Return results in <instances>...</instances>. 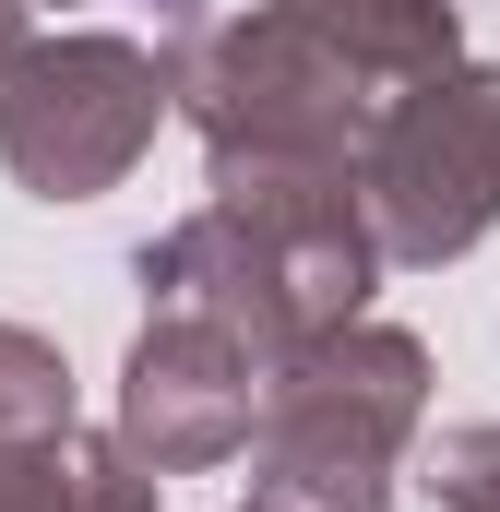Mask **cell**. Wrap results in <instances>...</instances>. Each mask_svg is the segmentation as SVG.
<instances>
[{"label": "cell", "mask_w": 500, "mask_h": 512, "mask_svg": "<svg viewBox=\"0 0 500 512\" xmlns=\"http://www.w3.org/2000/svg\"><path fill=\"white\" fill-rule=\"evenodd\" d=\"M417 405H429V346L381 334V322H334L262 370L239 453L274 512H393V465L417 441Z\"/></svg>", "instance_id": "cell-1"}, {"label": "cell", "mask_w": 500, "mask_h": 512, "mask_svg": "<svg viewBox=\"0 0 500 512\" xmlns=\"http://www.w3.org/2000/svg\"><path fill=\"white\" fill-rule=\"evenodd\" d=\"M381 72H358L298 0L250 12L203 48L191 72V120H203V155H215V191H274V179H346L358 143L381 120Z\"/></svg>", "instance_id": "cell-2"}, {"label": "cell", "mask_w": 500, "mask_h": 512, "mask_svg": "<svg viewBox=\"0 0 500 512\" xmlns=\"http://www.w3.org/2000/svg\"><path fill=\"white\" fill-rule=\"evenodd\" d=\"M358 215H370L381 262H453L489 239V215H500V72L441 60V72L381 96L370 143H358Z\"/></svg>", "instance_id": "cell-3"}, {"label": "cell", "mask_w": 500, "mask_h": 512, "mask_svg": "<svg viewBox=\"0 0 500 512\" xmlns=\"http://www.w3.org/2000/svg\"><path fill=\"white\" fill-rule=\"evenodd\" d=\"M167 60L131 36H24L0 60V167L36 203H96L167 120Z\"/></svg>", "instance_id": "cell-4"}, {"label": "cell", "mask_w": 500, "mask_h": 512, "mask_svg": "<svg viewBox=\"0 0 500 512\" xmlns=\"http://www.w3.org/2000/svg\"><path fill=\"white\" fill-rule=\"evenodd\" d=\"M262 346L227 334L215 310H179L155 298L143 346H131V382H120V453L143 477H191V465H227L250 441V405H262Z\"/></svg>", "instance_id": "cell-5"}, {"label": "cell", "mask_w": 500, "mask_h": 512, "mask_svg": "<svg viewBox=\"0 0 500 512\" xmlns=\"http://www.w3.org/2000/svg\"><path fill=\"white\" fill-rule=\"evenodd\" d=\"M0 512H155V477L120 441L48 417V429H0Z\"/></svg>", "instance_id": "cell-6"}, {"label": "cell", "mask_w": 500, "mask_h": 512, "mask_svg": "<svg viewBox=\"0 0 500 512\" xmlns=\"http://www.w3.org/2000/svg\"><path fill=\"white\" fill-rule=\"evenodd\" d=\"M358 72L381 84H417V72H441V60H465V24H453V0H298Z\"/></svg>", "instance_id": "cell-7"}, {"label": "cell", "mask_w": 500, "mask_h": 512, "mask_svg": "<svg viewBox=\"0 0 500 512\" xmlns=\"http://www.w3.org/2000/svg\"><path fill=\"white\" fill-rule=\"evenodd\" d=\"M48 417H72L60 346H36L24 322H0V429H48Z\"/></svg>", "instance_id": "cell-8"}, {"label": "cell", "mask_w": 500, "mask_h": 512, "mask_svg": "<svg viewBox=\"0 0 500 512\" xmlns=\"http://www.w3.org/2000/svg\"><path fill=\"white\" fill-rule=\"evenodd\" d=\"M429 489H441V512H500V429H453L429 453Z\"/></svg>", "instance_id": "cell-9"}, {"label": "cell", "mask_w": 500, "mask_h": 512, "mask_svg": "<svg viewBox=\"0 0 500 512\" xmlns=\"http://www.w3.org/2000/svg\"><path fill=\"white\" fill-rule=\"evenodd\" d=\"M24 12H36V0H0V60L24 48Z\"/></svg>", "instance_id": "cell-10"}, {"label": "cell", "mask_w": 500, "mask_h": 512, "mask_svg": "<svg viewBox=\"0 0 500 512\" xmlns=\"http://www.w3.org/2000/svg\"><path fill=\"white\" fill-rule=\"evenodd\" d=\"M250 512H274V501H250Z\"/></svg>", "instance_id": "cell-11"}]
</instances>
